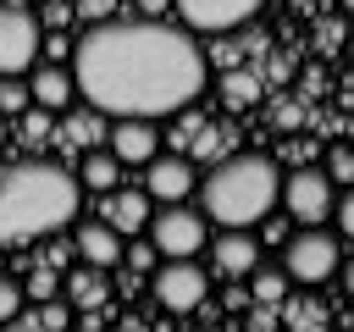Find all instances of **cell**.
<instances>
[{
  "label": "cell",
  "instance_id": "4316f807",
  "mask_svg": "<svg viewBox=\"0 0 354 332\" xmlns=\"http://www.w3.org/2000/svg\"><path fill=\"white\" fill-rule=\"evenodd\" d=\"M17 310H22V282L0 277V321H17Z\"/></svg>",
  "mask_w": 354,
  "mask_h": 332
},
{
  "label": "cell",
  "instance_id": "5b68a950",
  "mask_svg": "<svg viewBox=\"0 0 354 332\" xmlns=\"http://www.w3.org/2000/svg\"><path fill=\"white\" fill-rule=\"evenodd\" d=\"M332 199H337V183L315 166H293L282 183H277V205L299 221V227H321L332 216Z\"/></svg>",
  "mask_w": 354,
  "mask_h": 332
},
{
  "label": "cell",
  "instance_id": "4fadbf2b",
  "mask_svg": "<svg viewBox=\"0 0 354 332\" xmlns=\"http://www.w3.org/2000/svg\"><path fill=\"white\" fill-rule=\"evenodd\" d=\"M61 293H66V304H72V315H94L105 299H111V282H105V266H77V271H66V282H61Z\"/></svg>",
  "mask_w": 354,
  "mask_h": 332
},
{
  "label": "cell",
  "instance_id": "484cf974",
  "mask_svg": "<svg viewBox=\"0 0 354 332\" xmlns=\"http://www.w3.org/2000/svg\"><path fill=\"white\" fill-rule=\"evenodd\" d=\"M122 260H127L133 271H155L160 255H155V243H122Z\"/></svg>",
  "mask_w": 354,
  "mask_h": 332
},
{
  "label": "cell",
  "instance_id": "44dd1931",
  "mask_svg": "<svg viewBox=\"0 0 354 332\" xmlns=\"http://www.w3.org/2000/svg\"><path fill=\"white\" fill-rule=\"evenodd\" d=\"M221 94H227V105H254L260 83H254V72H227L221 77Z\"/></svg>",
  "mask_w": 354,
  "mask_h": 332
},
{
  "label": "cell",
  "instance_id": "7402d4cb",
  "mask_svg": "<svg viewBox=\"0 0 354 332\" xmlns=\"http://www.w3.org/2000/svg\"><path fill=\"white\" fill-rule=\"evenodd\" d=\"M33 100H28V83H17V72L0 77V116H22Z\"/></svg>",
  "mask_w": 354,
  "mask_h": 332
},
{
  "label": "cell",
  "instance_id": "9a60e30c",
  "mask_svg": "<svg viewBox=\"0 0 354 332\" xmlns=\"http://www.w3.org/2000/svg\"><path fill=\"white\" fill-rule=\"evenodd\" d=\"M77 255H83L88 266H105V271H111V266L122 260V232H116L111 221H83V227H77Z\"/></svg>",
  "mask_w": 354,
  "mask_h": 332
},
{
  "label": "cell",
  "instance_id": "f1b7e54d",
  "mask_svg": "<svg viewBox=\"0 0 354 332\" xmlns=\"http://www.w3.org/2000/svg\"><path fill=\"white\" fill-rule=\"evenodd\" d=\"M66 22H72V0H50V6H44V28H50V33H61Z\"/></svg>",
  "mask_w": 354,
  "mask_h": 332
},
{
  "label": "cell",
  "instance_id": "ac0fdd59",
  "mask_svg": "<svg viewBox=\"0 0 354 332\" xmlns=\"http://www.w3.org/2000/svg\"><path fill=\"white\" fill-rule=\"evenodd\" d=\"M105 127H111V122H105V111H94V105H88V111H66V138H72L77 149L105 144Z\"/></svg>",
  "mask_w": 354,
  "mask_h": 332
},
{
  "label": "cell",
  "instance_id": "8fae6325",
  "mask_svg": "<svg viewBox=\"0 0 354 332\" xmlns=\"http://www.w3.org/2000/svg\"><path fill=\"white\" fill-rule=\"evenodd\" d=\"M105 144L122 166H144L155 149H160V133H155V116H116L105 127Z\"/></svg>",
  "mask_w": 354,
  "mask_h": 332
},
{
  "label": "cell",
  "instance_id": "2e32d148",
  "mask_svg": "<svg viewBox=\"0 0 354 332\" xmlns=\"http://www.w3.org/2000/svg\"><path fill=\"white\" fill-rule=\"evenodd\" d=\"M105 221H111L122 238L144 232V221H149V194H122V188H111V199H105Z\"/></svg>",
  "mask_w": 354,
  "mask_h": 332
},
{
  "label": "cell",
  "instance_id": "6da1fadb",
  "mask_svg": "<svg viewBox=\"0 0 354 332\" xmlns=\"http://www.w3.org/2000/svg\"><path fill=\"white\" fill-rule=\"evenodd\" d=\"M72 83L105 116H171L205 89V55L194 33L160 17L94 22L72 44Z\"/></svg>",
  "mask_w": 354,
  "mask_h": 332
},
{
  "label": "cell",
  "instance_id": "d6986e66",
  "mask_svg": "<svg viewBox=\"0 0 354 332\" xmlns=\"http://www.w3.org/2000/svg\"><path fill=\"white\" fill-rule=\"evenodd\" d=\"M243 277H249V293H254L260 304H282V299H288V271H260V266H249Z\"/></svg>",
  "mask_w": 354,
  "mask_h": 332
},
{
  "label": "cell",
  "instance_id": "7a4b0ae2",
  "mask_svg": "<svg viewBox=\"0 0 354 332\" xmlns=\"http://www.w3.org/2000/svg\"><path fill=\"white\" fill-rule=\"evenodd\" d=\"M77 205H83V183L55 160H22L0 172V249L72 227Z\"/></svg>",
  "mask_w": 354,
  "mask_h": 332
},
{
  "label": "cell",
  "instance_id": "603a6c76",
  "mask_svg": "<svg viewBox=\"0 0 354 332\" xmlns=\"http://www.w3.org/2000/svg\"><path fill=\"white\" fill-rule=\"evenodd\" d=\"M326 177H332L337 188L354 183V149H348V144H332V149H326Z\"/></svg>",
  "mask_w": 354,
  "mask_h": 332
},
{
  "label": "cell",
  "instance_id": "30bf717a",
  "mask_svg": "<svg viewBox=\"0 0 354 332\" xmlns=\"http://www.w3.org/2000/svg\"><path fill=\"white\" fill-rule=\"evenodd\" d=\"M171 6L199 33H232V28H243L260 11V0H171Z\"/></svg>",
  "mask_w": 354,
  "mask_h": 332
},
{
  "label": "cell",
  "instance_id": "83f0119b",
  "mask_svg": "<svg viewBox=\"0 0 354 332\" xmlns=\"http://www.w3.org/2000/svg\"><path fill=\"white\" fill-rule=\"evenodd\" d=\"M288 321H293V326H321V321H326V310H321V304H310V299H299V304H288Z\"/></svg>",
  "mask_w": 354,
  "mask_h": 332
},
{
  "label": "cell",
  "instance_id": "f546056e",
  "mask_svg": "<svg viewBox=\"0 0 354 332\" xmlns=\"http://www.w3.org/2000/svg\"><path fill=\"white\" fill-rule=\"evenodd\" d=\"M22 293H33V299H50V293H61V288H55V277H50V271H33V282H28Z\"/></svg>",
  "mask_w": 354,
  "mask_h": 332
},
{
  "label": "cell",
  "instance_id": "3957f363",
  "mask_svg": "<svg viewBox=\"0 0 354 332\" xmlns=\"http://www.w3.org/2000/svg\"><path fill=\"white\" fill-rule=\"evenodd\" d=\"M277 183H282V172L271 166V155H232L205 183H194L199 188V205H205L199 216L216 221V227H254V221L271 216Z\"/></svg>",
  "mask_w": 354,
  "mask_h": 332
},
{
  "label": "cell",
  "instance_id": "d4e9b609",
  "mask_svg": "<svg viewBox=\"0 0 354 332\" xmlns=\"http://www.w3.org/2000/svg\"><path fill=\"white\" fill-rule=\"evenodd\" d=\"M22 138L28 144H44L50 138V111L39 105V111H22Z\"/></svg>",
  "mask_w": 354,
  "mask_h": 332
},
{
  "label": "cell",
  "instance_id": "ffe728a7",
  "mask_svg": "<svg viewBox=\"0 0 354 332\" xmlns=\"http://www.w3.org/2000/svg\"><path fill=\"white\" fill-rule=\"evenodd\" d=\"M17 321H28V326H72V304L66 299H39L33 310H17Z\"/></svg>",
  "mask_w": 354,
  "mask_h": 332
},
{
  "label": "cell",
  "instance_id": "e0dca14e",
  "mask_svg": "<svg viewBox=\"0 0 354 332\" xmlns=\"http://www.w3.org/2000/svg\"><path fill=\"white\" fill-rule=\"evenodd\" d=\"M77 183H83L88 194H111V188L122 183V160H116L111 149H100V144H94V149L83 155V166H77Z\"/></svg>",
  "mask_w": 354,
  "mask_h": 332
},
{
  "label": "cell",
  "instance_id": "ba28073f",
  "mask_svg": "<svg viewBox=\"0 0 354 332\" xmlns=\"http://www.w3.org/2000/svg\"><path fill=\"white\" fill-rule=\"evenodd\" d=\"M33 55H39V17H28L22 6H0V77L28 72Z\"/></svg>",
  "mask_w": 354,
  "mask_h": 332
},
{
  "label": "cell",
  "instance_id": "9c48e42d",
  "mask_svg": "<svg viewBox=\"0 0 354 332\" xmlns=\"http://www.w3.org/2000/svg\"><path fill=\"white\" fill-rule=\"evenodd\" d=\"M194 160L177 149V155H149L144 160V194L149 199H160V205H177V199H188L194 194Z\"/></svg>",
  "mask_w": 354,
  "mask_h": 332
},
{
  "label": "cell",
  "instance_id": "277c9868",
  "mask_svg": "<svg viewBox=\"0 0 354 332\" xmlns=\"http://www.w3.org/2000/svg\"><path fill=\"white\" fill-rule=\"evenodd\" d=\"M337 260H343V243H337V232H326V221L304 227L299 238L282 243V271H288V282H304V288L326 282L337 271Z\"/></svg>",
  "mask_w": 354,
  "mask_h": 332
},
{
  "label": "cell",
  "instance_id": "1f68e13d",
  "mask_svg": "<svg viewBox=\"0 0 354 332\" xmlns=\"http://www.w3.org/2000/svg\"><path fill=\"white\" fill-rule=\"evenodd\" d=\"M0 144H6V116H0Z\"/></svg>",
  "mask_w": 354,
  "mask_h": 332
},
{
  "label": "cell",
  "instance_id": "5bb4252c",
  "mask_svg": "<svg viewBox=\"0 0 354 332\" xmlns=\"http://www.w3.org/2000/svg\"><path fill=\"white\" fill-rule=\"evenodd\" d=\"M72 94H77V83H72L66 66H50V61L33 66V77H28V100H33V105H44V111H66Z\"/></svg>",
  "mask_w": 354,
  "mask_h": 332
},
{
  "label": "cell",
  "instance_id": "cb8c5ba5",
  "mask_svg": "<svg viewBox=\"0 0 354 332\" xmlns=\"http://www.w3.org/2000/svg\"><path fill=\"white\" fill-rule=\"evenodd\" d=\"M116 6L122 0H72V22H105L116 17Z\"/></svg>",
  "mask_w": 354,
  "mask_h": 332
},
{
  "label": "cell",
  "instance_id": "8992f818",
  "mask_svg": "<svg viewBox=\"0 0 354 332\" xmlns=\"http://www.w3.org/2000/svg\"><path fill=\"white\" fill-rule=\"evenodd\" d=\"M149 243H155V255L160 260H194L210 238H205V216L199 210H188L183 199L177 205H166V210H149Z\"/></svg>",
  "mask_w": 354,
  "mask_h": 332
},
{
  "label": "cell",
  "instance_id": "52a82bcc",
  "mask_svg": "<svg viewBox=\"0 0 354 332\" xmlns=\"http://www.w3.org/2000/svg\"><path fill=\"white\" fill-rule=\"evenodd\" d=\"M149 293H155V304H160V310H171V315H188V310H199V304H205V293H210V277H205L194 260H155Z\"/></svg>",
  "mask_w": 354,
  "mask_h": 332
},
{
  "label": "cell",
  "instance_id": "7c38bea8",
  "mask_svg": "<svg viewBox=\"0 0 354 332\" xmlns=\"http://www.w3.org/2000/svg\"><path fill=\"white\" fill-rule=\"evenodd\" d=\"M210 260L221 277H243L249 266H260V238H249V227H221V243H210Z\"/></svg>",
  "mask_w": 354,
  "mask_h": 332
},
{
  "label": "cell",
  "instance_id": "4dcf8cb0",
  "mask_svg": "<svg viewBox=\"0 0 354 332\" xmlns=\"http://www.w3.org/2000/svg\"><path fill=\"white\" fill-rule=\"evenodd\" d=\"M171 0H138V17H166Z\"/></svg>",
  "mask_w": 354,
  "mask_h": 332
}]
</instances>
